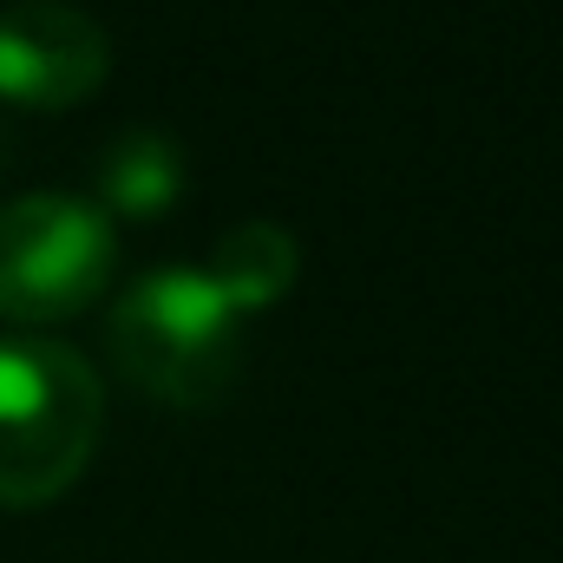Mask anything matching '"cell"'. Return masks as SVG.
<instances>
[{"label":"cell","mask_w":563,"mask_h":563,"mask_svg":"<svg viewBox=\"0 0 563 563\" xmlns=\"http://www.w3.org/2000/svg\"><path fill=\"white\" fill-rule=\"evenodd\" d=\"M106 426L99 367L53 334H0V505L40 511L66 498Z\"/></svg>","instance_id":"obj_1"},{"label":"cell","mask_w":563,"mask_h":563,"mask_svg":"<svg viewBox=\"0 0 563 563\" xmlns=\"http://www.w3.org/2000/svg\"><path fill=\"white\" fill-rule=\"evenodd\" d=\"M203 269L223 282V295L236 301V314H263L269 301H282V295L295 288L301 250H295V236H288L282 223H236V230L210 250Z\"/></svg>","instance_id":"obj_6"},{"label":"cell","mask_w":563,"mask_h":563,"mask_svg":"<svg viewBox=\"0 0 563 563\" xmlns=\"http://www.w3.org/2000/svg\"><path fill=\"white\" fill-rule=\"evenodd\" d=\"M236 301L223 295V282L203 263H170V269H144L112 321V361L139 380L151 400L164 407H217L236 380Z\"/></svg>","instance_id":"obj_2"},{"label":"cell","mask_w":563,"mask_h":563,"mask_svg":"<svg viewBox=\"0 0 563 563\" xmlns=\"http://www.w3.org/2000/svg\"><path fill=\"white\" fill-rule=\"evenodd\" d=\"M119 269V223L73 190L0 203V321L53 328L86 314Z\"/></svg>","instance_id":"obj_3"},{"label":"cell","mask_w":563,"mask_h":563,"mask_svg":"<svg viewBox=\"0 0 563 563\" xmlns=\"http://www.w3.org/2000/svg\"><path fill=\"white\" fill-rule=\"evenodd\" d=\"M184 197V144L157 125H132L99 151V210L119 223H157Z\"/></svg>","instance_id":"obj_5"},{"label":"cell","mask_w":563,"mask_h":563,"mask_svg":"<svg viewBox=\"0 0 563 563\" xmlns=\"http://www.w3.org/2000/svg\"><path fill=\"white\" fill-rule=\"evenodd\" d=\"M112 73V33L73 0L0 7V106L73 112Z\"/></svg>","instance_id":"obj_4"}]
</instances>
